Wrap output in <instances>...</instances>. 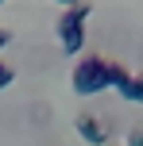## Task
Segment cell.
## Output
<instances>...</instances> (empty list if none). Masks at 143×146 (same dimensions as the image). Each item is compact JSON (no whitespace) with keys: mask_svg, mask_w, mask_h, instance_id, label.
I'll list each match as a JSON object with an SVG mask.
<instances>
[{"mask_svg":"<svg viewBox=\"0 0 143 146\" xmlns=\"http://www.w3.org/2000/svg\"><path fill=\"white\" fill-rule=\"evenodd\" d=\"M12 81H15V69L0 62V88H4V85H12Z\"/></svg>","mask_w":143,"mask_h":146,"instance_id":"8992f818","label":"cell"},{"mask_svg":"<svg viewBox=\"0 0 143 146\" xmlns=\"http://www.w3.org/2000/svg\"><path fill=\"white\" fill-rule=\"evenodd\" d=\"M74 127H77V135H81L89 146H108V131H105V127H101L93 115H77Z\"/></svg>","mask_w":143,"mask_h":146,"instance_id":"3957f363","label":"cell"},{"mask_svg":"<svg viewBox=\"0 0 143 146\" xmlns=\"http://www.w3.org/2000/svg\"><path fill=\"white\" fill-rule=\"evenodd\" d=\"M124 146H143V127H132L128 139H124Z\"/></svg>","mask_w":143,"mask_h":146,"instance_id":"5b68a950","label":"cell"},{"mask_svg":"<svg viewBox=\"0 0 143 146\" xmlns=\"http://www.w3.org/2000/svg\"><path fill=\"white\" fill-rule=\"evenodd\" d=\"M58 4H62V8H74V4H81V0H58Z\"/></svg>","mask_w":143,"mask_h":146,"instance_id":"ba28073f","label":"cell"},{"mask_svg":"<svg viewBox=\"0 0 143 146\" xmlns=\"http://www.w3.org/2000/svg\"><path fill=\"white\" fill-rule=\"evenodd\" d=\"M89 12H93V8L81 0V4L66 8V12L58 15L54 31H58V38H62V50H66V54H77V50L85 46V19H89Z\"/></svg>","mask_w":143,"mask_h":146,"instance_id":"7a4b0ae2","label":"cell"},{"mask_svg":"<svg viewBox=\"0 0 143 146\" xmlns=\"http://www.w3.org/2000/svg\"><path fill=\"white\" fill-rule=\"evenodd\" d=\"M70 85H74V92H81V96H93V92H101V88H108V58L85 54V58L74 66Z\"/></svg>","mask_w":143,"mask_h":146,"instance_id":"6da1fadb","label":"cell"},{"mask_svg":"<svg viewBox=\"0 0 143 146\" xmlns=\"http://www.w3.org/2000/svg\"><path fill=\"white\" fill-rule=\"evenodd\" d=\"M0 4H4V0H0Z\"/></svg>","mask_w":143,"mask_h":146,"instance_id":"9c48e42d","label":"cell"},{"mask_svg":"<svg viewBox=\"0 0 143 146\" xmlns=\"http://www.w3.org/2000/svg\"><path fill=\"white\" fill-rule=\"evenodd\" d=\"M116 92L124 96V100H139L143 104V77H136V73H128V77L116 85Z\"/></svg>","mask_w":143,"mask_h":146,"instance_id":"277c9868","label":"cell"},{"mask_svg":"<svg viewBox=\"0 0 143 146\" xmlns=\"http://www.w3.org/2000/svg\"><path fill=\"white\" fill-rule=\"evenodd\" d=\"M12 42V27H4V23H0V46H8Z\"/></svg>","mask_w":143,"mask_h":146,"instance_id":"52a82bcc","label":"cell"}]
</instances>
